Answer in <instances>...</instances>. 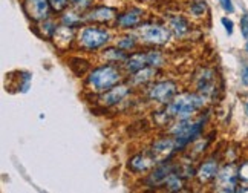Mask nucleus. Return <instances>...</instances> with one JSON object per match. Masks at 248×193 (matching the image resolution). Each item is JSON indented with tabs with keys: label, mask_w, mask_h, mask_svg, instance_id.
I'll return each instance as SVG.
<instances>
[{
	"label": "nucleus",
	"mask_w": 248,
	"mask_h": 193,
	"mask_svg": "<svg viewBox=\"0 0 248 193\" xmlns=\"http://www.w3.org/2000/svg\"><path fill=\"white\" fill-rule=\"evenodd\" d=\"M208 98L199 92H181L173 96L170 103L164 104L163 111L155 112V117L161 118L159 123H169L171 120H188L202 111L207 106Z\"/></svg>",
	"instance_id": "f257e3e1"
},
{
	"label": "nucleus",
	"mask_w": 248,
	"mask_h": 193,
	"mask_svg": "<svg viewBox=\"0 0 248 193\" xmlns=\"http://www.w3.org/2000/svg\"><path fill=\"white\" fill-rule=\"evenodd\" d=\"M123 81V71L113 63H103L88 72L84 88L91 94L100 95Z\"/></svg>",
	"instance_id": "f03ea898"
},
{
	"label": "nucleus",
	"mask_w": 248,
	"mask_h": 193,
	"mask_svg": "<svg viewBox=\"0 0 248 193\" xmlns=\"http://www.w3.org/2000/svg\"><path fill=\"white\" fill-rule=\"evenodd\" d=\"M208 120V112L201 113L198 118H188V120H176L175 124H171L169 133L176 140L178 152L188 147L190 144L201 138L204 126Z\"/></svg>",
	"instance_id": "7ed1b4c3"
},
{
	"label": "nucleus",
	"mask_w": 248,
	"mask_h": 193,
	"mask_svg": "<svg viewBox=\"0 0 248 193\" xmlns=\"http://www.w3.org/2000/svg\"><path fill=\"white\" fill-rule=\"evenodd\" d=\"M110 38L112 35L108 28L97 23L81 26L77 31V45L84 52H95L103 49L110 42Z\"/></svg>",
	"instance_id": "20e7f679"
},
{
	"label": "nucleus",
	"mask_w": 248,
	"mask_h": 193,
	"mask_svg": "<svg viewBox=\"0 0 248 193\" xmlns=\"http://www.w3.org/2000/svg\"><path fill=\"white\" fill-rule=\"evenodd\" d=\"M164 63H166V57L161 51H156V49L138 51L129 55V59L123 63V69L126 74L132 75L146 66L161 67V66H164Z\"/></svg>",
	"instance_id": "39448f33"
},
{
	"label": "nucleus",
	"mask_w": 248,
	"mask_h": 193,
	"mask_svg": "<svg viewBox=\"0 0 248 193\" xmlns=\"http://www.w3.org/2000/svg\"><path fill=\"white\" fill-rule=\"evenodd\" d=\"M171 30L166 25H159L154 22L141 23L137 28V37L142 43L152 45V46H163L167 45L171 38Z\"/></svg>",
	"instance_id": "423d86ee"
},
{
	"label": "nucleus",
	"mask_w": 248,
	"mask_h": 193,
	"mask_svg": "<svg viewBox=\"0 0 248 193\" xmlns=\"http://www.w3.org/2000/svg\"><path fill=\"white\" fill-rule=\"evenodd\" d=\"M195 91L213 100L219 91V77L213 67H201L195 74Z\"/></svg>",
	"instance_id": "0eeeda50"
},
{
	"label": "nucleus",
	"mask_w": 248,
	"mask_h": 193,
	"mask_svg": "<svg viewBox=\"0 0 248 193\" xmlns=\"http://www.w3.org/2000/svg\"><path fill=\"white\" fill-rule=\"evenodd\" d=\"M178 94V83L173 80H159L152 81L146 88V95L150 101L158 104H167L173 100V96Z\"/></svg>",
	"instance_id": "6e6552de"
},
{
	"label": "nucleus",
	"mask_w": 248,
	"mask_h": 193,
	"mask_svg": "<svg viewBox=\"0 0 248 193\" xmlns=\"http://www.w3.org/2000/svg\"><path fill=\"white\" fill-rule=\"evenodd\" d=\"M237 187H239L237 164H234L233 161H228L217 172V175L215 178V190L225 192V193H234L237 192Z\"/></svg>",
	"instance_id": "1a4fd4ad"
},
{
	"label": "nucleus",
	"mask_w": 248,
	"mask_h": 193,
	"mask_svg": "<svg viewBox=\"0 0 248 193\" xmlns=\"http://www.w3.org/2000/svg\"><path fill=\"white\" fill-rule=\"evenodd\" d=\"M130 91H132L130 83H118L112 89L100 94L97 96V104H100L103 109L115 108L121 101H124V98L130 94Z\"/></svg>",
	"instance_id": "9d476101"
},
{
	"label": "nucleus",
	"mask_w": 248,
	"mask_h": 193,
	"mask_svg": "<svg viewBox=\"0 0 248 193\" xmlns=\"http://www.w3.org/2000/svg\"><path fill=\"white\" fill-rule=\"evenodd\" d=\"M176 169H178V164L171 162L170 160L163 161V162H158L156 166L150 170V173L144 178V181H142V182H144V186L152 187V189L164 186V181L167 179V177L173 170H176Z\"/></svg>",
	"instance_id": "9b49d317"
},
{
	"label": "nucleus",
	"mask_w": 248,
	"mask_h": 193,
	"mask_svg": "<svg viewBox=\"0 0 248 193\" xmlns=\"http://www.w3.org/2000/svg\"><path fill=\"white\" fill-rule=\"evenodd\" d=\"M86 23H97V25H106L110 22H115L117 18V9L112 6H92L89 11L83 13Z\"/></svg>",
	"instance_id": "f8f14e48"
},
{
	"label": "nucleus",
	"mask_w": 248,
	"mask_h": 193,
	"mask_svg": "<svg viewBox=\"0 0 248 193\" xmlns=\"http://www.w3.org/2000/svg\"><path fill=\"white\" fill-rule=\"evenodd\" d=\"M149 150L154 153V157L158 160V162L167 161V160H170L178 152L176 140L173 137L158 138V140H155L154 143H152V146H150Z\"/></svg>",
	"instance_id": "ddd939ff"
},
{
	"label": "nucleus",
	"mask_w": 248,
	"mask_h": 193,
	"mask_svg": "<svg viewBox=\"0 0 248 193\" xmlns=\"http://www.w3.org/2000/svg\"><path fill=\"white\" fill-rule=\"evenodd\" d=\"M23 9L26 16L37 23L49 18V11H52L49 0H23Z\"/></svg>",
	"instance_id": "4468645a"
},
{
	"label": "nucleus",
	"mask_w": 248,
	"mask_h": 193,
	"mask_svg": "<svg viewBox=\"0 0 248 193\" xmlns=\"http://www.w3.org/2000/svg\"><path fill=\"white\" fill-rule=\"evenodd\" d=\"M142 17H144V11L141 8H129L124 13L118 14L115 18V26L117 30L127 31V30H137V28L142 23Z\"/></svg>",
	"instance_id": "2eb2a0df"
},
{
	"label": "nucleus",
	"mask_w": 248,
	"mask_h": 193,
	"mask_svg": "<svg viewBox=\"0 0 248 193\" xmlns=\"http://www.w3.org/2000/svg\"><path fill=\"white\" fill-rule=\"evenodd\" d=\"M158 164V160L154 157V153L150 150L142 152V153H137L133 155L129 161H127V169L135 173V175H141V173H147L154 169Z\"/></svg>",
	"instance_id": "dca6fc26"
},
{
	"label": "nucleus",
	"mask_w": 248,
	"mask_h": 193,
	"mask_svg": "<svg viewBox=\"0 0 248 193\" xmlns=\"http://www.w3.org/2000/svg\"><path fill=\"white\" fill-rule=\"evenodd\" d=\"M219 169H221V166H219V160L216 157H210L199 164V167L196 169L195 178L198 179L199 184H202V186L210 184V182L215 181Z\"/></svg>",
	"instance_id": "f3484780"
},
{
	"label": "nucleus",
	"mask_w": 248,
	"mask_h": 193,
	"mask_svg": "<svg viewBox=\"0 0 248 193\" xmlns=\"http://www.w3.org/2000/svg\"><path fill=\"white\" fill-rule=\"evenodd\" d=\"M77 31L78 30H74V28L64 26V25L60 23L59 26L55 28V32L52 35L54 45L62 51L69 49V48L72 46V43L77 42Z\"/></svg>",
	"instance_id": "a211bd4d"
},
{
	"label": "nucleus",
	"mask_w": 248,
	"mask_h": 193,
	"mask_svg": "<svg viewBox=\"0 0 248 193\" xmlns=\"http://www.w3.org/2000/svg\"><path fill=\"white\" fill-rule=\"evenodd\" d=\"M158 75V67L154 66H146L142 69L137 71L135 74L130 75V86L132 88H138V86H147L155 80V77Z\"/></svg>",
	"instance_id": "6ab92c4d"
},
{
	"label": "nucleus",
	"mask_w": 248,
	"mask_h": 193,
	"mask_svg": "<svg viewBox=\"0 0 248 193\" xmlns=\"http://www.w3.org/2000/svg\"><path fill=\"white\" fill-rule=\"evenodd\" d=\"M169 28L171 30L176 37H186L190 31H192V26L190 22L184 16H170L169 17Z\"/></svg>",
	"instance_id": "aec40b11"
},
{
	"label": "nucleus",
	"mask_w": 248,
	"mask_h": 193,
	"mask_svg": "<svg viewBox=\"0 0 248 193\" xmlns=\"http://www.w3.org/2000/svg\"><path fill=\"white\" fill-rule=\"evenodd\" d=\"M100 57L106 62V63H113V64H120V63H124L129 55L126 51L120 49V48L115 45V46H109V48H104V49L100 52Z\"/></svg>",
	"instance_id": "412c9836"
},
{
	"label": "nucleus",
	"mask_w": 248,
	"mask_h": 193,
	"mask_svg": "<svg viewBox=\"0 0 248 193\" xmlns=\"http://www.w3.org/2000/svg\"><path fill=\"white\" fill-rule=\"evenodd\" d=\"M60 23L64 25V26H69V28H74V30H78L81 28L84 22V16L83 13H80L78 9H66L64 13H62V17H60Z\"/></svg>",
	"instance_id": "4be33fe9"
},
{
	"label": "nucleus",
	"mask_w": 248,
	"mask_h": 193,
	"mask_svg": "<svg viewBox=\"0 0 248 193\" xmlns=\"http://www.w3.org/2000/svg\"><path fill=\"white\" fill-rule=\"evenodd\" d=\"M184 177L181 175V173L176 170H173L170 173V175L167 177V179L164 181V187L166 190L169 192H181V190H184V186H186V182H184Z\"/></svg>",
	"instance_id": "5701e85b"
},
{
	"label": "nucleus",
	"mask_w": 248,
	"mask_h": 193,
	"mask_svg": "<svg viewBox=\"0 0 248 193\" xmlns=\"http://www.w3.org/2000/svg\"><path fill=\"white\" fill-rule=\"evenodd\" d=\"M208 13V5L205 0H192L188 3V16L193 18H204Z\"/></svg>",
	"instance_id": "b1692460"
},
{
	"label": "nucleus",
	"mask_w": 248,
	"mask_h": 193,
	"mask_svg": "<svg viewBox=\"0 0 248 193\" xmlns=\"http://www.w3.org/2000/svg\"><path fill=\"white\" fill-rule=\"evenodd\" d=\"M237 177H239L237 192H248V160L237 164Z\"/></svg>",
	"instance_id": "393cba45"
},
{
	"label": "nucleus",
	"mask_w": 248,
	"mask_h": 193,
	"mask_svg": "<svg viewBox=\"0 0 248 193\" xmlns=\"http://www.w3.org/2000/svg\"><path fill=\"white\" fill-rule=\"evenodd\" d=\"M59 26L55 20H51V18H46V20L40 22V25L37 26V30L40 31V34L46 38H52L54 32H55V28Z\"/></svg>",
	"instance_id": "a878e982"
},
{
	"label": "nucleus",
	"mask_w": 248,
	"mask_h": 193,
	"mask_svg": "<svg viewBox=\"0 0 248 193\" xmlns=\"http://www.w3.org/2000/svg\"><path fill=\"white\" fill-rule=\"evenodd\" d=\"M115 45L120 48V49H123V51H133L137 48V37H133V35H124V37H120V38H117V42H115Z\"/></svg>",
	"instance_id": "bb28decb"
},
{
	"label": "nucleus",
	"mask_w": 248,
	"mask_h": 193,
	"mask_svg": "<svg viewBox=\"0 0 248 193\" xmlns=\"http://www.w3.org/2000/svg\"><path fill=\"white\" fill-rule=\"evenodd\" d=\"M49 5H51V9L52 13L55 14H62L64 13L68 6L71 5V0H49Z\"/></svg>",
	"instance_id": "cd10ccee"
},
{
	"label": "nucleus",
	"mask_w": 248,
	"mask_h": 193,
	"mask_svg": "<svg viewBox=\"0 0 248 193\" xmlns=\"http://www.w3.org/2000/svg\"><path fill=\"white\" fill-rule=\"evenodd\" d=\"M71 5L80 13H86L93 6V0H71Z\"/></svg>",
	"instance_id": "c85d7f7f"
},
{
	"label": "nucleus",
	"mask_w": 248,
	"mask_h": 193,
	"mask_svg": "<svg viewBox=\"0 0 248 193\" xmlns=\"http://www.w3.org/2000/svg\"><path fill=\"white\" fill-rule=\"evenodd\" d=\"M241 34L247 40L248 38V14H244L241 17Z\"/></svg>",
	"instance_id": "c756f323"
},
{
	"label": "nucleus",
	"mask_w": 248,
	"mask_h": 193,
	"mask_svg": "<svg viewBox=\"0 0 248 193\" xmlns=\"http://www.w3.org/2000/svg\"><path fill=\"white\" fill-rule=\"evenodd\" d=\"M221 23L224 25L227 34H228V35H232V34H233V28H234V25H233V22L230 20V18H228V17H222V18H221Z\"/></svg>",
	"instance_id": "7c9ffc66"
},
{
	"label": "nucleus",
	"mask_w": 248,
	"mask_h": 193,
	"mask_svg": "<svg viewBox=\"0 0 248 193\" xmlns=\"http://www.w3.org/2000/svg\"><path fill=\"white\" fill-rule=\"evenodd\" d=\"M241 83L248 88V63H245L242 66V71H241Z\"/></svg>",
	"instance_id": "2f4dec72"
},
{
	"label": "nucleus",
	"mask_w": 248,
	"mask_h": 193,
	"mask_svg": "<svg viewBox=\"0 0 248 193\" xmlns=\"http://www.w3.org/2000/svg\"><path fill=\"white\" fill-rule=\"evenodd\" d=\"M219 3H221V6L225 9L227 13H233V11H234V8H233L232 0H219Z\"/></svg>",
	"instance_id": "473e14b6"
},
{
	"label": "nucleus",
	"mask_w": 248,
	"mask_h": 193,
	"mask_svg": "<svg viewBox=\"0 0 248 193\" xmlns=\"http://www.w3.org/2000/svg\"><path fill=\"white\" fill-rule=\"evenodd\" d=\"M245 112H247V115H248V101L245 103Z\"/></svg>",
	"instance_id": "72a5a7b5"
},
{
	"label": "nucleus",
	"mask_w": 248,
	"mask_h": 193,
	"mask_svg": "<svg viewBox=\"0 0 248 193\" xmlns=\"http://www.w3.org/2000/svg\"><path fill=\"white\" fill-rule=\"evenodd\" d=\"M245 51L248 52V38H247V43H245Z\"/></svg>",
	"instance_id": "f704fd0d"
}]
</instances>
